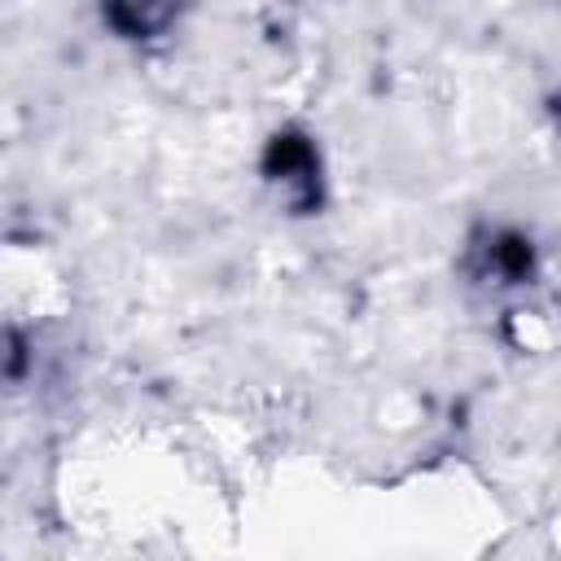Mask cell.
Instances as JSON below:
<instances>
[{"instance_id": "6da1fadb", "label": "cell", "mask_w": 561, "mask_h": 561, "mask_svg": "<svg viewBox=\"0 0 561 561\" xmlns=\"http://www.w3.org/2000/svg\"><path fill=\"white\" fill-rule=\"evenodd\" d=\"M267 175L285 180V184H307L311 188V175H316L311 145L302 136H276L272 149H267Z\"/></svg>"}, {"instance_id": "7a4b0ae2", "label": "cell", "mask_w": 561, "mask_h": 561, "mask_svg": "<svg viewBox=\"0 0 561 561\" xmlns=\"http://www.w3.org/2000/svg\"><path fill=\"white\" fill-rule=\"evenodd\" d=\"M105 18L123 35H149L171 18V0H105Z\"/></svg>"}]
</instances>
